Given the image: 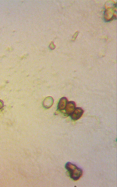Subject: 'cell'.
Masks as SVG:
<instances>
[{
    "instance_id": "cell-8",
    "label": "cell",
    "mask_w": 117,
    "mask_h": 187,
    "mask_svg": "<svg viewBox=\"0 0 117 187\" xmlns=\"http://www.w3.org/2000/svg\"><path fill=\"white\" fill-rule=\"evenodd\" d=\"M3 103L0 100V109L3 108Z\"/></svg>"
},
{
    "instance_id": "cell-1",
    "label": "cell",
    "mask_w": 117,
    "mask_h": 187,
    "mask_svg": "<svg viewBox=\"0 0 117 187\" xmlns=\"http://www.w3.org/2000/svg\"><path fill=\"white\" fill-rule=\"evenodd\" d=\"M65 167L69 172L70 178L73 180H78L82 176L83 171L76 165L71 162H68L65 164Z\"/></svg>"
},
{
    "instance_id": "cell-5",
    "label": "cell",
    "mask_w": 117,
    "mask_h": 187,
    "mask_svg": "<svg viewBox=\"0 0 117 187\" xmlns=\"http://www.w3.org/2000/svg\"><path fill=\"white\" fill-rule=\"evenodd\" d=\"M53 102L54 101L52 97H47L43 102V106L46 108H50L53 104Z\"/></svg>"
},
{
    "instance_id": "cell-4",
    "label": "cell",
    "mask_w": 117,
    "mask_h": 187,
    "mask_svg": "<svg viewBox=\"0 0 117 187\" xmlns=\"http://www.w3.org/2000/svg\"><path fill=\"white\" fill-rule=\"evenodd\" d=\"M68 102V100L67 98L65 97L61 98L58 102V106H57L58 110L60 111L64 110Z\"/></svg>"
},
{
    "instance_id": "cell-6",
    "label": "cell",
    "mask_w": 117,
    "mask_h": 187,
    "mask_svg": "<svg viewBox=\"0 0 117 187\" xmlns=\"http://www.w3.org/2000/svg\"><path fill=\"white\" fill-rule=\"evenodd\" d=\"M50 49H54V48L55 47V45H54V43H53V42H52L51 44H50Z\"/></svg>"
},
{
    "instance_id": "cell-3",
    "label": "cell",
    "mask_w": 117,
    "mask_h": 187,
    "mask_svg": "<svg viewBox=\"0 0 117 187\" xmlns=\"http://www.w3.org/2000/svg\"><path fill=\"white\" fill-rule=\"evenodd\" d=\"M75 108H76V104L74 102H68L65 106V113L68 116H70L74 112Z\"/></svg>"
},
{
    "instance_id": "cell-2",
    "label": "cell",
    "mask_w": 117,
    "mask_h": 187,
    "mask_svg": "<svg viewBox=\"0 0 117 187\" xmlns=\"http://www.w3.org/2000/svg\"><path fill=\"white\" fill-rule=\"evenodd\" d=\"M83 112H84V110L81 108H76L74 112H72V115L70 116L73 120L77 121L82 117Z\"/></svg>"
},
{
    "instance_id": "cell-7",
    "label": "cell",
    "mask_w": 117,
    "mask_h": 187,
    "mask_svg": "<svg viewBox=\"0 0 117 187\" xmlns=\"http://www.w3.org/2000/svg\"><path fill=\"white\" fill-rule=\"evenodd\" d=\"M78 33H78V32H77L74 35V36H73V37H72V39H74V40L73 41L75 40V39H76V38H77V35H78Z\"/></svg>"
}]
</instances>
